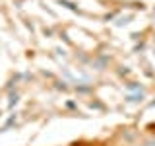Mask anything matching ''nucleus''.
Here are the masks:
<instances>
[{
  "mask_svg": "<svg viewBox=\"0 0 155 146\" xmlns=\"http://www.w3.org/2000/svg\"><path fill=\"white\" fill-rule=\"evenodd\" d=\"M145 146H155V144H153V142H147V144H145Z\"/></svg>",
  "mask_w": 155,
  "mask_h": 146,
  "instance_id": "nucleus-1",
  "label": "nucleus"
}]
</instances>
